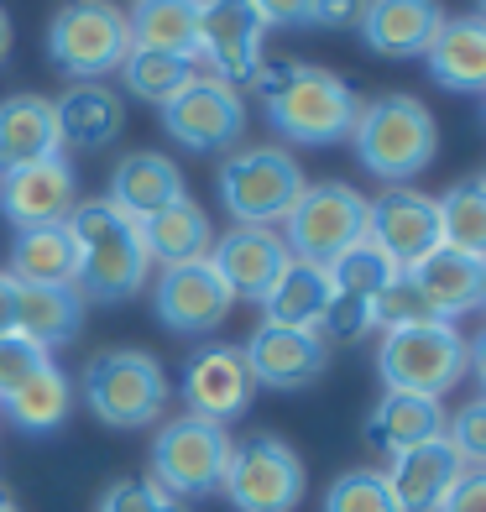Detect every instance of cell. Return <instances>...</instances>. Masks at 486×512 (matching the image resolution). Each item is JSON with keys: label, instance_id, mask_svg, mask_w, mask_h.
<instances>
[{"label": "cell", "instance_id": "16", "mask_svg": "<svg viewBox=\"0 0 486 512\" xmlns=\"http://www.w3.org/2000/svg\"><path fill=\"white\" fill-rule=\"evenodd\" d=\"M178 387H183L189 413L204 418V424H220V429L236 424L251 408V398H257V382H251V371H246L241 345H204V351H194Z\"/></svg>", "mask_w": 486, "mask_h": 512}, {"label": "cell", "instance_id": "46", "mask_svg": "<svg viewBox=\"0 0 486 512\" xmlns=\"http://www.w3.org/2000/svg\"><path fill=\"white\" fill-rule=\"evenodd\" d=\"M16 330V277L0 272V335Z\"/></svg>", "mask_w": 486, "mask_h": 512}, {"label": "cell", "instance_id": "6", "mask_svg": "<svg viewBox=\"0 0 486 512\" xmlns=\"http://www.w3.org/2000/svg\"><path fill=\"white\" fill-rule=\"evenodd\" d=\"M131 32L115 0H68L48 21V63L74 84H100L126 63Z\"/></svg>", "mask_w": 486, "mask_h": 512}, {"label": "cell", "instance_id": "31", "mask_svg": "<svg viewBox=\"0 0 486 512\" xmlns=\"http://www.w3.org/2000/svg\"><path fill=\"white\" fill-rule=\"evenodd\" d=\"M11 277L16 283H79V246L68 225H42V230H16L11 241Z\"/></svg>", "mask_w": 486, "mask_h": 512}, {"label": "cell", "instance_id": "47", "mask_svg": "<svg viewBox=\"0 0 486 512\" xmlns=\"http://www.w3.org/2000/svg\"><path fill=\"white\" fill-rule=\"evenodd\" d=\"M11 42H16V32H11V16H6V11H0V63H6V58H11Z\"/></svg>", "mask_w": 486, "mask_h": 512}, {"label": "cell", "instance_id": "13", "mask_svg": "<svg viewBox=\"0 0 486 512\" xmlns=\"http://www.w3.org/2000/svg\"><path fill=\"white\" fill-rule=\"evenodd\" d=\"M366 246H377L398 272L419 267L429 251H439V204L419 189H387L366 204Z\"/></svg>", "mask_w": 486, "mask_h": 512}, {"label": "cell", "instance_id": "19", "mask_svg": "<svg viewBox=\"0 0 486 512\" xmlns=\"http://www.w3.org/2000/svg\"><path fill=\"white\" fill-rule=\"evenodd\" d=\"M445 11L439 0H366L356 32L377 58H424L434 48Z\"/></svg>", "mask_w": 486, "mask_h": 512}, {"label": "cell", "instance_id": "5", "mask_svg": "<svg viewBox=\"0 0 486 512\" xmlns=\"http://www.w3.org/2000/svg\"><path fill=\"white\" fill-rule=\"evenodd\" d=\"M168 371L152 351H100L84 366V408L105 429H147L168 413Z\"/></svg>", "mask_w": 486, "mask_h": 512}, {"label": "cell", "instance_id": "15", "mask_svg": "<svg viewBox=\"0 0 486 512\" xmlns=\"http://www.w3.org/2000/svg\"><path fill=\"white\" fill-rule=\"evenodd\" d=\"M246 371L257 387L272 392H304L324 377L330 366V340L319 330H283V324H257L251 340L241 345Z\"/></svg>", "mask_w": 486, "mask_h": 512}, {"label": "cell", "instance_id": "8", "mask_svg": "<svg viewBox=\"0 0 486 512\" xmlns=\"http://www.w3.org/2000/svg\"><path fill=\"white\" fill-rule=\"evenodd\" d=\"M230 450H236V439L220 424H204V418L183 413L173 424H162L152 439V486L168 492L173 502L215 497L230 471Z\"/></svg>", "mask_w": 486, "mask_h": 512}, {"label": "cell", "instance_id": "30", "mask_svg": "<svg viewBox=\"0 0 486 512\" xmlns=\"http://www.w3.org/2000/svg\"><path fill=\"white\" fill-rule=\"evenodd\" d=\"M324 309H330V272L314 262H288L283 277L262 298V324H283V330H319Z\"/></svg>", "mask_w": 486, "mask_h": 512}, {"label": "cell", "instance_id": "7", "mask_svg": "<svg viewBox=\"0 0 486 512\" xmlns=\"http://www.w3.org/2000/svg\"><path fill=\"white\" fill-rule=\"evenodd\" d=\"M377 371L387 392H413V398H445L466 377V335L450 319L408 324V330H382Z\"/></svg>", "mask_w": 486, "mask_h": 512}, {"label": "cell", "instance_id": "11", "mask_svg": "<svg viewBox=\"0 0 486 512\" xmlns=\"http://www.w3.org/2000/svg\"><path fill=\"white\" fill-rule=\"evenodd\" d=\"M162 110V126L183 152H225L246 136V100L210 74H194Z\"/></svg>", "mask_w": 486, "mask_h": 512}, {"label": "cell", "instance_id": "2", "mask_svg": "<svg viewBox=\"0 0 486 512\" xmlns=\"http://www.w3.org/2000/svg\"><path fill=\"white\" fill-rule=\"evenodd\" d=\"M68 236L79 246V293L84 304H126L142 293L152 256L142 246V225L121 215L110 199H84L68 209Z\"/></svg>", "mask_w": 486, "mask_h": 512}, {"label": "cell", "instance_id": "29", "mask_svg": "<svg viewBox=\"0 0 486 512\" xmlns=\"http://www.w3.org/2000/svg\"><path fill=\"white\" fill-rule=\"evenodd\" d=\"M199 6L204 0H136L126 11L131 48L147 53H173V58H199Z\"/></svg>", "mask_w": 486, "mask_h": 512}, {"label": "cell", "instance_id": "41", "mask_svg": "<svg viewBox=\"0 0 486 512\" xmlns=\"http://www.w3.org/2000/svg\"><path fill=\"white\" fill-rule=\"evenodd\" d=\"M445 439L466 465H486V398L466 403L455 418H445Z\"/></svg>", "mask_w": 486, "mask_h": 512}, {"label": "cell", "instance_id": "34", "mask_svg": "<svg viewBox=\"0 0 486 512\" xmlns=\"http://www.w3.org/2000/svg\"><path fill=\"white\" fill-rule=\"evenodd\" d=\"M115 74L126 79V89L136 100H147V105H168L183 84L194 79V63L189 58H173V53H147V48H131L126 63L115 68Z\"/></svg>", "mask_w": 486, "mask_h": 512}, {"label": "cell", "instance_id": "9", "mask_svg": "<svg viewBox=\"0 0 486 512\" xmlns=\"http://www.w3.org/2000/svg\"><path fill=\"white\" fill-rule=\"evenodd\" d=\"M361 241H366V199L345 183H314L283 215V246L293 262L335 267Z\"/></svg>", "mask_w": 486, "mask_h": 512}, {"label": "cell", "instance_id": "4", "mask_svg": "<svg viewBox=\"0 0 486 512\" xmlns=\"http://www.w3.org/2000/svg\"><path fill=\"white\" fill-rule=\"evenodd\" d=\"M215 189L220 204L236 225H257L272 230L283 225V215L298 204V194L309 189L298 157L283 147H230L220 157V173H215Z\"/></svg>", "mask_w": 486, "mask_h": 512}, {"label": "cell", "instance_id": "3", "mask_svg": "<svg viewBox=\"0 0 486 512\" xmlns=\"http://www.w3.org/2000/svg\"><path fill=\"white\" fill-rule=\"evenodd\" d=\"M351 147L372 178L403 189L439 157V126L429 105H419L413 95H377L372 105H361Z\"/></svg>", "mask_w": 486, "mask_h": 512}, {"label": "cell", "instance_id": "18", "mask_svg": "<svg viewBox=\"0 0 486 512\" xmlns=\"http://www.w3.org/2000/svg\"><path fill=\"white\" fill-rule=\"evenodd\" d=\"M288 262L293 256H288L283 236L277 230H257V225H236L210 246V267L220 272L230 298H246V304H262Z\"/></svg>", "mask_w": 486, "mask_h": 512}, {"label": "cell", "instance_id": "40", "mask_svg": "<svg viewBox=\"0 0 486 512\" xmlns=\"http://www.w3.org/2000/svg\"><path fill=\"white\" fill-rule=\"evenodd\" d=\"M377 304H366V298H345V293H330V309L319 319V335L324 340H361L366 330H377Z\"/></svg>", "mask_w": 486, "mask_h": 512}, {"label": "cell", "instance_id": "52", "mask_svg": "<svg viewBox=\"0 0 486 512\" xmlns=\"http://www.w3.org/2000/svg\"><path fill=\"white\" fill-rule=\"evenodd\" d=\"M481 304H486V298H481Z\"/></svg>", "mask_w": 486, "mask_h": 512}, {"label": "cell", "instance_id": "24", "mask_svg": "<svg viewBox=\"0 0 486 512\" xmlns=\"http://www.w3.org/2000/svg\"><path fill=\"white\" fill-rule=\"evenodd\" d=\"M58 121H53V100L42 95H11L0 100V178L21 173L32 162L58 157Z\"/></svg>", "mask_w": 486, "mask_h": 512}, {"label": "cell", "instance_id": "26", "mask_svg": "<svg viewBox=\"0 0 486 512\" xmlns=\"http://www.w3.org/2000/svg\"><path fill=\"white\" fill-rule=\"evenodd\" d=\"M445 434V408L439 398H413V392H382V403L366 413V445L377 455H403L413 445Z\"/></svg>", "mask_w": 486, "mask_h": 512}, {"label": "cell", "instance_id": "14", "mask_svg": "<svg viewBox=\"0 0 486 512\" xmlns=\"http://www.w3.org/2000/svg\"><path fill=\"white\" fill-rule=\"evenodd\" d=\"M152 309L162 319V330H173V335H215L230 319V309H236V298H230L220 272L210 267V256H204V262L162 267Z\"/></svg>", "mask_w": 486, "mask_h": 512}, {"label": "cell", "instance_id": "33", "mask_svg": "<svg viewBox=\"0 0 486 512\" xmlns=\"http://www.w3.org/2000/svg\"><path fill=\"white\" fill-rule=\"evenodd\" d=\"M439 204V241L460 256L486 262V189L481 183H455Z\"/></svg>", "mask_w": 486, "mask_h": 512}, {"label": "cell", "instance_id": "12", "mask_svg": "<svg viewBox=\"0 0 486 512\" xmlns=\"http://www.w3.org/2000/svg\"><path fill=\"white\" fill-rule=\"evenodd\" d=\"M262 37L267 27L257 21V11L246 0H204L199 6V58L215 68L210 79L246 89L262 79Z\"/></svg>", "mask_w": 486, "mask_h": 512}, {"label": "cell", "instance_id": "32", "mask_svg": "<svg viewBox=\"0 0 486 512\" xmlns=\"http://www.w3.org/2000/svg\"><path fill=\"white\" fill-rule=\"evenodd\" d=\"M0 408H6V418H11L21 434H53L63 418H68V408H74V387H68L63 366L48 361L32 382H21Z\"/></svg>", "mask_w": 486, "mask_h": 512}, {"label": "cell", "instance_id": "44", "mask_svg": "<svg viewBox=\"0 0 486 512\" xmlns=\"http://www.w3.org/2000/svg\"><path fill=\"white\" fill-rule=\"evenodd\" d=\"M366 0H314V27H356Z\"/></svg>", "mask_w": 486, "mask_h": 512}, {"label": "cell", "instance_id": "27", "mask_svg": "<svg viewBox=\"0 0 486 512\" xmlns=\"http://www.w3.org/2000/svg\"><path fill=\"white\" fill-rule=\"evenodd\" d=\"M84 330V293L58 283H16V335L37 340L42 351L79 340Z\"/></svg>", "mask_w": 486, "mask_h": 512}, {"label": "cell", "instance_id": "17", "mask_svg": "<svg viewBox=\"0 0 486 512\" xmlns=\"http://www.w3.org/2000/svg\"><path fill=\"white\" fill-rule=\"evenodd\" d=\"M74 204H79V178H74V168H68L63 152L0 178V215L11 220V230L63 225Z\"/></svg>", "mask_w": 486, "mask_h": 512}, {"label": "cell", "instance_id": "45", "mask_svg": "<svg viewBox=\"0 0 486 512\" xmlns=\"http://www.w3.org/2000/svg\"><path fill=\"white\" fill-rule=\"evenodd\" d=\"M466 371H471V377H476V387H481V398H486V330L466 340Z\"/></svg>", "mask_w": 486, "mask_h": 512}, {"label": "cell", "instance_id": "37", "mask_svg": "<svg viewBox=\"0 0 486 512\" xmlns=\"http://www.w3.org/2000/svg\"><path fill=\"white\" fill-rule=\"evenodd\" d=\"M377 330H408V324H429L434 319V309L424 304V293L413 288V277L408 272H398L392 283L377 293Z\"/></svg>", "mask_w": 486, "mask_h": 512}, {"label": "cell", "instance_id": "21", "mask_svg": "<svg viewBox=\"0 0 486 512\" xmlns=\"http://www.w3.org/2000/svg\"><path fill=\"white\" fill-rule=\"evenodd\" d=\"M53 121H58V147L100 152L126 131V100L110 84H68L53 100Z\"/></svg>", "mask_w": 486, "mask_h": 512}, {"label": "cell", "instance_id": "28", "mask_svg": "<svg viewBox=\"0 0 486 512\" xmlns=\"http://www.w3.org/2000/svg\"><path fill=\"white\" fill-rule=\"evenodd\" d=\"M142 246L152 262L162 267H183V262H204L215 246V230H210V215L183 194L173 204H162L157 215L142 220Z\"/></svg>", "mask_w": 486, "mask_h": 512}, {"label": "cell", "instance_id": "39", "mask_svg": "<svg viewBox=\"0 0 486 512\" xmlns=\"http://www.w3.org/2000/svg\"><path fill=\"white\" fill-rule=\"evenodd\" d=\"M95 512H189L183 502H173L168 492H157L152 481H136V476H121L105 486V497L95 502Z\"/></svg>", "mask_w": 486, "mask_h": 512}, {"label": "cell", "instance_id": "42", "mask_svg": "<svg viewBox=\"0 0 486 512\" xmlns=\"http://www.w3.org/2000/svg\"><path fill=\"white\" fill-rule=\"evenodd\" d=\"M439 512H486V465H466L455 476L450 497L439 502Z\"/></svg>", "mask_w": 486, "mask_h": 512}, {"label": "cell", "instance_id": "51", "mask_svg": "<svg viewBox=\"0 0 486 512\" xmlns=\"http://www.w3.org/2000/svg\"><path fill=\"white\" fill-rule=\"evenodd\" d=\"M481 100H486V95H481ZM481 115H486V105H481Z\"/></svg>", "mask_w": 486, "mask_h": 512}, {"label": "cell", "instance_id": "49", "mask_svg": "<svg viewBox=\"0 0 486 512\" xmlns=\"http://www.w3.org/2000/svg\"><path fill=\"white\" fill-rule=\"evenodd\" d=\"M476 16H481V21H486V0H476Z\"/></svg>", "mask_w": 486, "mask_h": 512}, {"label": "cell", "instance_id": "50", "mask_svg": "<svg viewBox=\"0 0 486 512\" xmlns=\"http://www.w3.org/2000/svg\"><path fill=\"white\" fill-rule=\"evenodd\" d=\"M476 183H481V189H486V173H481V178H476Z\"/></svg>", "mask_w": 486, "mask_h": 512}, {"label": "cell", "instance_id": "43", "mask_svg": "<svg viewBox=\"0 0 486 512\" xmlns=\"http://www.w3.org/2000/svg\"><path fill=\"white\" fill-rule=\"evenodd\" d=\"M262 27H314V0H246Z\"/></svg>", "mask_w": 486, "mask_h": 512}, {"label": "cell", "instance_id": "35", "mask_svg": "<svg viewBox=\"0 0 486 512\" xmlns=\"http://www.w3.org/2000/svg\"><path fill=\"white\" fill-rule=\"evenodd\" d=\"M330 272V293H345V298H366V304H377V293L398 277V267L387 262V256L377 246H356V251H345L335 267H324Z\"/></svg>", "mask_w": 486, "mask_h": 512}, {"label": "cell", "instance_id": "36", "mask_svg": "<svg viewBox=\"0 0 486 512\" xmlns=\"http://www.w3.org/2000/svg\"><path fill=\"white\" fill-rule=\"evenodd\" d=\"M324 512H398V502L387 492V476L372 471V465H361V471H340L330 481Z\"/></svg>", "mask_w": 486, "mask_h": 512}, {"label": "cell", "instance_id": "25", "mask_svg": "<svg viewBox=\"0 0 486 512\" xmlns=\"http://www.w3.org/2000/svg\"><path fill=\"white\" fill-rule=\"evenodd\" d=\"M121 215H131L136 225H142L147 215H157L162 204L183 199V173L173 157L162 152H126L121 162H115L110 173V194H105Z\"/></svg>", "mask_w": 486, "mask_h": 512}, {"label": "cell", "instance_id": "48", "mask_svg": "<svg viewBox=\"0 0 486 512\" xmlns=\"http://www.w3.org/2000/svg\"><path fill=\"white\" fill-rule=\"evenodd\" d=\"M0 512H21V507L11 502V492H0Z\"/></svg>", "mask_w": 486, "mask_h": 512}, {"label": "cell", "instance_id": "38", "mask_svg": "<svg viewBox=\"0 0 486 512\" xmlns=\"http://www.w3.org/2000/svg\"><path fill=\"white\" fill-rule=\"evenodd\" d=\"M48 361H53V351H42L37 340L16 335V330H11V335H0V403H6L21 382H32Z\"/></svg>", "mask_w": 486, "mask_h": 512}, {"label": "cell", "instance_id": "10", "mask_svg": "<svg viewBox=\"0 0 486 512\" xmlns=\"http://www.w3.org/2000/svg\"><path fill=\"white\" fill-rule=\"evenodd\" d=\"M220 492L236 512H293L309 492V471L288 439L251 434L230 450V471Z\"/></svg>", "mask_w": 486, "mask_h": 512}, {"label": "cell", "instance_id": "1", "mask_svg": "<svg viewBox=\"0 0 486 512\" xmlns=\"http://www.w3.org/2000/svg\"><path fill=\"white\" fill-rule=\"evenodd\" d=\"M262 105L272 131L293 147H335L351 142L361 95L351 79L330 74L319 63H283V68H262Z\"/></svg>", "mask_w": 486, "mask_h": 512}, {"label": "cell", "instance_id": "23", "mask_svg": "<svg viewBox=\"0 0 486 512\" xmlns=\"http://www.w3.org/2000/svg\"><path fill=\"white\" fill-rule=\"evenodd\" d=\"M424 68L450 95H486V21L481 16L445 21L434 48L424 53Z\"/></svg>", "mask_w": 486, "mask_h": 512}, {"label": "cell", "instance_id": "22", "mask_svg": "<svg viewBox=\"0 0 486 512\" xmlns=\"http://www.w3.org/2000/svg\"><path fill=\"white\" fill-rule=\"evenodd\" d=\"M408 277L424 293V304L434 309V319H450V324H455V314L481 309V298H486V262L460 256L450 246L429 251L419 267H408Z\"/></svg>", "mask_w": 486, "mask_h": 512}, {"label": "cell", "instance_id": "20", "mask_svg": "<svg viewBox=\"0 0 486 512\" xmlns=\"http://www.w3.org/2000/svg\"><path fill=\"white\" fill-rule=\"evenodd\" d=\"M460 471H466V460H460L455 445L439 434L429 445H413L403 455H392L382 476H387V492L398 502V512H439V502L450 497Z\"/></svg>", "mask_w": 486, "mask_h": 512}]
</instances>
